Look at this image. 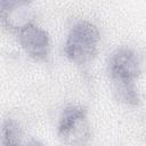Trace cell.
Here are the masks:
<instances>
[{"label":"cell","instance_id":"1","mask_svg":"<svg viewBox=\"0 0 146 146\" xmlns=\"http://www.w3.org/2000/svg\"><path fill=\"white\" fill-rule=\"evenodd\" d=\"M107 71L115 86L119 99L129 105H137L139 95L135 87V81L140 74L138 55L127 47L116 49L108 59Z\"/></svg>","mask_w":146,"mask_h":146},{"label":"cell","instance_id":"3","mask_svg":"<svg viewBox=\"0 0 146 146\" xmlns=\"http://www.w3.org/2000/svg\"><path fill=\"white\" fill-rule=\"evenodd\" d=\"M18 41L25 52L33 59L41 62L48 59L50 52V40L44 30L32 23L27 24L18 30Z\"/></svg>","mask_w":146,"mask_h":146},{"label":"cell","instance_id":"2","mask_svg":"<svg viewBox=\"0 0 146 146\" xmlns=\"http://www.w3.org/2000/svg\"><path fill=\"white\" fill-rule=\"evenodd\" d=\"M99 40L98 29L88 21H80L73 25L67 35L65 54L75 64H88L97 54Z\"/></svg>","mask_w":146,"mask_h":146},{"label":"cell","instance_id":"4","mask_svg":"<svg viewBox=\"0 0 146 146\" xmlns=\"http://www.w3.org/2000/svg\"><path fill=\"white\" fill-rule=\"evenodd\" d=\"M0 21L9 29L21 30L32 22V11L27 2L0 1Z\"/></svg>","mask_w":146,"mask_h":146},{"label":"cell","instance_id":"5","mask_svg":"<svg viewBox=\"0 0 146 146\" xmlns=\"http://www.w3.org/2000/svg\"><path fill=\"white\" fill-rule=\"evenodd\" d=\"M87 123V111L78 105L66 106L59 117L58 135L65 141L75 130Z\"/></svg>","mask_w":146,"mask_h":146},{"label":"cell","instance_id":"6","mask_svg":"<svg viewBox=\"0 0 146 146\" xmlns=\"http://www.w3.org/2000/svg\"><path fill=\"white\" fill-rule=\"evenodd\" d=\"M23 133L19 124L13 120L7 119L0 125V145L1 146H22Z\"/></svg>","mask_w":146,"mask_h":146}]
</instances>
